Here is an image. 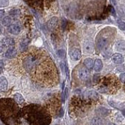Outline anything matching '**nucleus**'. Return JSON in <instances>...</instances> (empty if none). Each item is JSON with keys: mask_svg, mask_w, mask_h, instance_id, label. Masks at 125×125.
<instances>
[{"mask_svg": "<svg viewBox=\"0 0 125 125\" xmlns=\"http://www.w3.org/2000/svg\"><path fill=\"white\" fill-rule=\"evenodd\" d=\"M1 73H2V71H1V70H0V74H1Z\"/></svg>", "mask_w": 125, "mask_h": 125, "instance_id": "ea45409f", "label": "nucleus"}, {"mask_svg": "<svg viewBox=\"0 0 125 125\" xmlns=\"http://www.w3.org/2000/svg\"><path fill=\"white\" fill-rule=\"evenodd\" d=\"M95 102L87 99L82 95L81 96H74L70 100V111L75 116L85 115Z\"/></svg>", "mask_w": 125, "mask_h": 125, "instance_id": "20e7f679", "label": "nucleus"}, {"mask_svg": "<svg viewBox=\"0 0 125 125\" xmlns=\"http://www.w3.org/2000/svg\"><path fill=\"white\" fill-rule=\"evenodd\" d=\"M29 43H30L29 38H24L21 42V43H20V49H21L22 52H24V51L28 48Z\"/></svg>", "mask_w": 125, "mask_h": 125, "instance_id": "2eb2a0df", "label": "nucleus"}, {"mask_svg": "<svg viewBox=\"0 0 125 125\" xmlns=\"http://www.w3.org/2000/svg\"><path fill=\"white\" fill-rule=\"evenodd\" d=\"M53 2H54V0H45V4L47 5V6H50L51 4H52Z\"/></svg>", "mask_w": 125, "mask_h": 125, "instance_id": "473e14b6", "label": "nucleus"}, {"mask_svg": "<svg viewBox=\"0 0 125 125\" xmlns=\"http://www.w3.org/2000/svg\"><path fill=\"white\" fill-rule=\"evenodd\" d=\"M66 21L65 19H62V29L65 30V27H66Z\"/></svg>", "mask_w": 125, "mask_h": 125, "instance_id": "2f4dec72", "label": "nucleus"}, {"mask_svg": "<svg viewBox=\"0 0 125 125\" xmlns=\"http://www.w3.org/2000/svg\"><path fill=\"white\" fill-rule=\"evenodd\" d=\"M21 27L17 23H13V24H10L8 27V31L12 34H18L21 32Z\"/></svg>", "mask_w": 125, "mask_h": 125, "instance_id": "9d476101", "label": "nucleus"}, {"mask_svg": "<svg viewBox=\"0 0 125 125\" xmlns=\"http://www.w3.org/2000/svg\"><path fill=\"white\" fill-rule=\"evenodd\" d=\"M9 5V0H0V7H6Z\"/></svg>", "mask_w": 125, "mask_h": 125, "instance_id": "bb28decb", "label": "nucleus"}, {"mask_svg": "<svg viewBox=\"0 0 125 125\" xmlns=\"http://www.w3.org/2000/svg\"><path fill=\"white\" fill-rule=\"evenodd\" d=\"M112 1H113V2L116 5V1H119V0H112Z\"/></svg>", "mask_w": 125, "mask_h": 125, "instance_id": "c9c22d12", "label": "nucleus"}, {"mask_svg": "<svg viewBox=\"0 0 125 125\" xmlns=\"http://www.w3.org/2000/svg\"><path fill=\"white\" fill-rule=\"evenodd\" d=\"M19 106L10 98L0 99V119L6 125H16Z\"/></svg>", "mask_w": 125, "mask_h": 125, "instance_id": "7ed1b4c3", "label": "nucleus"}, {"mask_svg": "<svg viewBox=\"0 0 125 125\" xmlns=\"http://www.w3.org/2000/svg\"><path fill=\"white\" fill-rule=\"evenodd\" d=\"M95 113H97V115H99L100 116H106L109 115V110L105 107H99L96 109Z\"/></svg>", "mask_w": 125, "mask_h": 125, "instance_id": "4468645a", "label": "nucleus"}, {"mask_svg": "<svg viewBox=\"0 0 125 125\" xmlns=\"http://www.w3.org/2000/svg\"><path fill=\"white\" fill-rule=\"evenodd\" d=\"M4 15H5V11H4L3 10H0V18L3 17Z\"/></svg>", "mask_w": 125, "mask_h": 125, "instance_id": "72a5a7b5", "label": "nucleus"}, {"mask_svg": "<svg viewBox=\"0 0 125 125\" xmlns=\"http://www.w3.org/2000/svg\"><path fill=\"white\" fill-rule=\"evenodd\" d=\"M100 76L99 75V74H96V75L94 76L93 77V81H94V83H99V81H100Z\"/></svg>", "mask_w": 125, "mask_h": 125, "instance_id": "cd10ccee", "label": "nucleus"}, {"mask_svg": "<svg viewBox=\"0 0 125 125\" xmlns=\"http://www.w3.org/2000/svg\"><path fill=\"white\" fill-rule=\"evenodd\" d=\"M2 27H1V26H0V34H2Z\"/></svg>", "mask_w": 125, "mask_h": 125, "instance_id": "4c0bfd02", "label": "nucleus"}, {"mask_svg": "<svg viewBox=\"0 0 125 125\" xmlns=\"http://www.w3.org/2000/svg\"><path fill=\"white\" fill-rule=\"evenodd\" d=\"M84 50L87 53H92L94 51V44L92 41L87 40L84 43Z\"/></svg>", "mask_w": 125, "mask_h": 125, "instance_id": "f8f14e48", "label": "nucleus"}, {"mask_svg": "<svg viewBox=\"0 0 125 125\" xmlns=\"http://www.w3.org/2000/svg\"><path fill=\"white\" fill-rule=\"evenodd\" d=\"M90 76V73L88 70L85 67H81L78 70V77L80 78L81 81H87Z\"/></svg>", "mask_w": 125, "mask_h": 125, "instance_id": "1a4fd4ad", "label": "nucleus"}, {"mask_svg": "<svg viewBox=\"0 0 125 125\" xmlns=\"http://www.w3.org/2000/svg\"><path fill=\"white\" fill-rule=\"evenodd\" d=\"M22 64L23 70L36 83L49 87L58 83L59 77L56 65L43 52L34 50L26 53Z\"/></svg>", "mask_w": 125, "mask_h": 125, "instance_id": "f257e3e1", "label": "nucleus"}, {"mask_svg": "<svg viewBox=\"0 0 125 125\" xmlns=\"http://www.w3.org/2000/svg\"><path fill=\"white\" fill-rule=\"evenodd\" d=\"M108 125H116V124H113V123H110V124H109Z\"/></svg>", "mask_w": 125, "mask_h": 125, "instance_id": "58836bf2", "label": "nucleus"}, {"mask_svg": "<svg viewBox=\"0 0 125 125\" xmlns=\"http://www.w3.org/2000/svg\"><path fill=\"white\" fill-rule=\"evenodd\" d=\"M103 64L102 60H99V59H97L95 61V63H94V70H95V71L96 72L101 71V70L103 69Z\"/></svg>", "mask_w": 125, "mask_h": 125, "instance_id": "412c9836", "label": "nucleus"}, {"mask_svg": "<svg viewBox=\"0 0 125 125\" xmlns=\"http://www.w3.org/2000/svg\"><path fill=\"white\" fill-rule=\"evenodd\" d=\"M17 55V50L14 47H10L7 49V51L5 53V57L8 59H13Z\"/></svg>", "mask_w": 125, "mask_h": 125, "instance_id": "ddd939ff", "label": "nucleus"}, {"mask_svg": "<svg viewBox=\"0 0 125 125\" xmlns=\"http://www.w3.org/2000/svg\"><path fill=\"white\" fill-rule=\"evenodd\" d=\"M122 113H123V115L125 116V109H123V110H122Z\"/></svg>", "mask_w": 125, "mask_h": 125, "instance_id": "e433bc0d", "label": "nucleus"}, {"mask_svg": "<svg viewBox=\"0 0 125 125\" xmlns=\"http://www.w3.org/2000/svg\"><path fill=\"white\" fill-rule=\"evenodd\" d=\"M28 6L40 12L43 9V0H23Z\"/></svg>", "mask_w": 125, "mask_h": 125, "instance_id": "6e6552de", "label": "nucleus"}, {"mask_svg": "<svg viewBox=\"0 0 125 125\" xmlns=\"http://www.w3.org/2000/svg\"><path fill=\"white\" fill-rule=\"evenodd\" d=\"M90 125H104V120L100 116H95L90 121Z\"/></svg>", "mask_w": 125, "mask_h": 125, "instance_id": "dca6fc26", "label": "nucleus"}, {"mask_svg": "<svg viewBox=\"0 0 125 125\" xmlns=\"http://www.w3.org/2000/svg\"><path fill=\"white\" fill-rule=\"evenodd\" d=\"M58 23V19L57 17H52V19L49 20V21L48 22V27L50 30H54L56 27Z\"/></svg>", "mask_w": 125, "mask_h": 125, "instance_id": "f3484780", "label": "nucleus"}, {"mask_svg": "<svg viewBox=\"0 0 125 125\" xmlns=\"http://www.w3.org/2000/svg\"><path fill=\"white\" fill-rule=\"evenodd\" d=\"M46 109L49 112L50 114L56 115L60 110V100L56 98H52L45 104Z\"/></svg>", "mask_w": 125, "mask_h": 125, "instance_id": "0eeeda50", "label": "nucleus"}, {"mask_svg": "<svg viewBox=\"0 0 125 125\" xmlns=\"http://www.w3.org/2000/svg\"><path fill=\"white\" fill-rule=\"evenodd\" d=\"M10 14L12 17H17V15L20 14V10H12L10 12Z\"/></svg>", "mask_w": 125, "mask_h": 125, "instance_id": "a878e982", "label": "nucleus"}, {"mask_svg": "<svg viewBox=\"0 0 125 125\" xmlns=\"http://www.w3.org/2000/svg\"><path fill=\"white\" fill-rule=\"evenodd\" d=\"M57 54H58V56H59L62 58V57H64V56H65V52H64V50L61 49V50H59V51H58Z\"/></svg>", "mask_w": 125, "mask_h": 125, "instance_id": "c756f323", "label": "nucleus"}, {"mask_svg": "<svg viewBox=\"0 0 125 125\" xmlns=\"http://www.w3.org/2000/svg\"><path fill=\"white\" fill-rule=\"evenodd\" d=\"M3 66H4V62H3L2 60H0V68H2Z\"/></svg>", "mask_w": 125, "mask_h": 125, "instance_id": "f704fd0d", "label": "nucleus"}, {"mask_svg": "<svg viewBox=\"0 0 125 125\" xmlns=\"http://www.w3.org/2000/svg\"><path fill=\"white\" fill-rule=\"evenodd\" d=\"M113 33H114V29L112 28H105L100 32L96 41V49L98 52H100L112 41Z\"/></svg>", "mask_w": 125, "mask_h": 125, "instance_id": "423d86ee", "label": "nucleus"}, {"mask_svg": "<svg viewBox=\"0 0 125 125\" xmlns=\"http://www.w3.org/2000/svg\"><path fill=\"white\" fill-rule=\"evenodd\" d=\"M113 62H115L116 64H120V63H122L124 62V57L120 53H116L113 56Z\"/></svg>", "mask_w": 125, "mask_h": 125, "instance_id": "a211bd4d", "label": "nucleus"}, {"mask_svg": "<svg viewBox=\"0 0 125 125\" xmlns=\"http://www.w3.org/2000/svg\"><path fill=\"white\" fill-rule=\"evenodd\" d=\"M13 99L16 101V103H17V104H21V103H23V102H24V99H23V97L19 93L15 94L14 96H13Z\"/></svg>", "mask_w": 125, "mask_h": 125, "instance_id": "4be33fe9", "label": "nucleus"}, {"mask_svg": "<svg viewBox=\"0 0 125 125\" xmlns=\"http://www.w3.org/2000/svg\"><path fill=\"white\" fill-rule=\"evenodd\" d=\"M13 19L12 18V17H6L2 20V23L4 26H10L12 22H13Z\"/></svg>", "mask_w": 125, "mask_h": 125, "instance_id": "b1692460", "label": "nucleus"}, {"mask_svg": "<svg viewBox=\"0 0 125 125\" xmlns=\"http://www.w3.org/2000/svg\"><path fill=\"white\" fill-rule=\"evenodd\" d=\"M120 80L121 82L125 83V73L120 74Z\"/></svg>", "mask_w": 125, "mask_h": 125, "instance_id": "7c9ffc66", "label": "nucleus"}, {"mask_svg": "<svg viewBox=\"0 0 125 125\" xmlns=\"http://www.w3.org/2000/svg\"><path fill=\"white\" fill-rule=\"evenodd\" d=\"M2 45L6 47H12L15 45V41L13 38H6L2 40Z\"/></svg>", "mask_w": 125, "mask_h": 125, "instance_id": "6ab92c4d", "label": "nucleus"}, {"mask_svg": "<svg viewBox=\"0 0 125 125\" xmlns=\"http://www.w3.org/2000/svg\"><path fill=\"white\" fill-rule=\"evenodd\" d=\"M70 56L73 60H79L81 58V52L79 49H73L70 52Z\"/></svg>", "mask_w": 125, "mask_h": 125, "instance_id": "9b49d317", "label": "nucleus"}, {"mask_svg": "<svg viewBox=\"0 0 125 125\" xmlns=\"http://www.w3.org/2000/svg\"><path fill=\"white\" fill-rule=\"evenodd\" d=\"M51 121L52 116L45 107L30 104L19 110L16 125H49Z\"/></svg>", "mask_w": 125, "mask_h": 125, "instance_id": "f03ea898", "label": "nucleus"}, {"mask_svg": "<svg viewBox=\"0 0 125 125\" xmlns=\"http://www.w3.org/2000/svg\"><path fill=\"white\" fill-rule=\"evenodd\" d=\"M84 66H86V68H87L88 70H91L92 68V66H93V60H92V59H90V58H87V59H85V60H84Z\"/></svg>", "mask_w": 125, "mask_h": 125, "instance_id": "5701e85b", "label": "nucleus"}, {"mask_svg": "<svg viewBox=\"0 0 125 125\" xmlns=\"http://www.w3.org/2000/svg\"><path fill=\"white\" fill-rule=\"evenodd\" d=\"M116 48L117 50H121V51H124L125 50V42L123 41L118 42L116 45Z\"/></svg>", "mask_w": 125, "mask_h": 125, "instance_id": "393cba45", "label": "nucleus"}, {"mask_svg": "<svg viewBox=\"0 0 125 125\" xmlns=\"http://www.w3.org/2000/svg\"><path fill=\"white\" fill-rule=\"evenodd\" d=\"M118 25H119V27L121 29V30H123V31H125V23L122 22V21H118Z\"/></svg>", "mask_w": 125, "mask_h": 125, "instance_id": "c85d7f7f", "label": "nucleus"}, {"mask_svg": "<svg viewBox=\"0 0 125 125\" xmlns=\"http://www.w3.org/2000/svg\"><path fill=\"white\" fill-rule=\"evenodd\" d=\"M99 82V91L102 93L113 94L120 88V81L115 75L105 76Z\"/></svg>", "mask_w": 125, "mask_h": 125, "instance_id": "39448f33", "label": "nucleus"}, {"mask_svg": "<svg viewBox=\"0 0 125 125\" xmlns=\"http://www.w3.org/2000/svg\"><path fill=\"white\" fill-rule=\"evenodd\" d=\"M8 87V81L6 77H1L0 78V91L5 92Z\"/></svg>", "mask_w": 125, "mask_h": 125, "instance_id": "aec40b11", "label": "nucleus"}]
</instances>
